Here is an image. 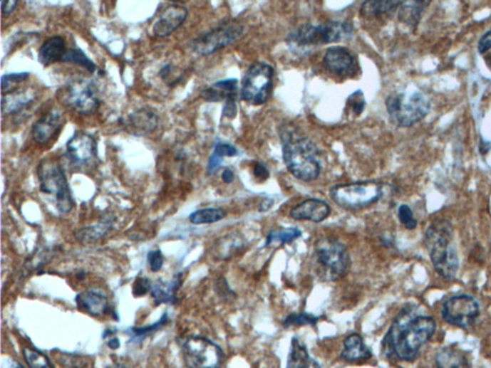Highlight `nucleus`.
I'll use <instances>...</instances> for the list:
<instances>
[{"label": "nucleus", "mask_w": 491, "mask_h": 368, "mask_svg": "<svg viewBox=\"0 0 491 368\" xmlns=\"http://www.w3.org/2000/svg\"><path fill=\"white\" fill-rule=\"evenodd\" d=\"M331 213L329 204L320 199H307L294 206L290 211L291 218L296 221L324 222Z\"/></svg>", "instance_id": "19"}, {"label": "nucleus", "mask_w": 491, "mask_h": 368, "mask_svg": "<svg viewBox=\"0 0 491 368\" xmlns=\"http://www.w3.org/2000/svg\"><path fill=\"white\" fill-rule=\"evenodd\" d=\"M386 107L393 125L408 128L428 115L431 103L425 94L418 90H399L386 99Z\"/></svg>", "instance_id": "6"}, {"label": "nucleus", "mask_w": 491, "mask_h": 368, "mask_svg": "<svg viewBox=\"0 0 491 368\" xmlns=\"http://www.w3.org/2000/svg\"><path fill=\"white\" fill-rule=\"evenodd\" d=\"M282 144L283 160L296 179L310 182L319 178L321 170L320 154L311 140L285 134Z\"/></svg>", "instance_id": "3"}, {"label": "nucleus", "mask_w": 491, "mask_h": 368, "mask_svg": "<svg viewBox=\"0 0 491 368\" xmlns=\"http://www.w3.org/2000/svg\"><path fill=\"white\" fill-rule=\"evenodd\" d=\"M182 353L187 368H220L224 362L222 348L205 337H187L182 345Z\"/></svg>", "instance_id": "10"}, {"label": "nucleus", "mask_w": 491, "mask_h": 368, "mask_svg": "<svg viewBox=\"0 0 491 368\" xmlns=\"http://www.w3.org/2000/svg\"><path fill=\"white\" fill-rule=\"evenodd\" d=\"M36 93L31 88H22L12 93L2 94L1 112L2 115H12L21 112L24 107L29 106L35 101Z\"/></svg>", "instance_id": "21"}, {"label": "nucleus", "mask_w": 491, "mask_h": 368, "mask_svg": "<svg viewBox=\"0 0 491 368\" xmlns=\"http://www.w3.org/2000/svg\"><path fill=\"white\" fill-rule=\"evenodd\" d=\"M226 216L227 212L223 209L210 207V209H198L191 213L190 222L193 225H210V224L223 220Z\"/></svg>", "instance_id": "31"}, {"label": "nucleus", "mask_w": 491, "mask_h": 368, "mask_svg": "<svg viewBox=\"0 0 491 368\" xmlns=\"http://www.w3.org/2000/svg\"><path fill=\"white\" fill-rule=\"evenodd\" d=\"M107 368H128L127 365H125L124 364H121V362H116V364H113L112 365H110L109 367Z\"/></svg>", "instance_id": "55"}, {"label": "nucleus", "mask_w": 491, "mask_h": 368, "mask_svg": "<svg viewBox=\"0 0 491 368\" xmlns=\"http://www.w3.org/2000/svg\"><path fill=\"white\" fill-rule=\"evenodd\" d=\"M312 261L316 275L326 282L340 280L351 268L348 248L333 238H321L315 243Z\"/></svg>", "instance_id": "4"}, {"label": "nucleus", "mask_w": 491, "mask_h": 368, "mask_svg": "<svg viewBox=\"0 0 491 368\" xmlns=\"http://www.w3.org/2000/svg\"><path fill=\"white\" fill-rule=\"evenodd\" d=\"M245 246L244 238L238 234H229L222 237L215 247V256L220 260H229L239 253Z\"/></svg>", "instance_id": "28"}, {"label": "nucleus", "mask_w": 491, "mask_h": 368, "mask_svg": "<svg viewBox=\"0 0 491 368\" xmlns=\"http://www.w3.org/2000/svg\"><path fill=\"white\" fill-rule=\"evenodd\" d=\"M18 0H2L1 1V11L4 15H10L16 10V6H18Z\"/></svg>", "instance_id": "49"}, {"label": "nucleus", "mask_w": 491, "mask_h": 368, "mask_svg": "<svg viewBox=\"0 0 491 368\" xmlns=\"http://www.w3.org/2000/svg\"><path fill=\"white\" fill-rule=\"evenodd\" d=\"M172 73H173V65H172L171 63H167L160 69L159 73L157 74H159L160 79L166 81V80L169 79V77L172 75Z\"/></svg>", "instance_id": "50"}, {"label": "nucleus", "mask_w": 491, "mask_h": 368, "mask_svg": "<svg viewBox=\"0 0 491 368\" xmlns=\"http://www.w3.org/2000/svg\"><path fill=\"white\" fill-rule=\"evenodd\" d=\"M383 195L382 184L368 181L337 184L330 189V197L343 209H365L376 203Z\"/></svg>", "instance_id": "8"}, {"label": "nucleus", "mask_w": 491, "mask_h": 368, "mask_svg": "<svg viewBox=\"0 0 491 368\" xmlns=\"http://www.w3.org/2000/svg\"><path fill=\"white\" fill-rule=\"evenodd\" d=\"M425 243L435 272L445 280H453L460 261L450 223L446 220L432 223L426 231Z\"/></svg>", "instance_id": "2"}, {"label": "nucleus", "mask_w": 491, "mask_h": 368, "mask_svg": "<svg viewBox=\"0 0 491 368\" xmlns=\"http://www.w3.org/2000/svg\"><path fill=\"white\" fill-rule=\"evenodd\" d=\"M324 68L339 77H352L357 73V58L343 46L329 47L324 56Z\"/></svg>", "instance_id": "16"}, {"label": "nucleus", "mask_w": 491, "mask_h": 368, "mask_svg": "<svg viewBox=\"0 0 491 368\" xmlns=\"http://www.w3.org/2000/svg\"><path fill=\"white\" fill-rule=\"evenodd\" d=\"M254 174L255 178L260 182L266 181V179L269 178V176H270L267 167L262 162L255 163Z\"/></svg>", "instance_id": "46"}, {"label": "nucleus", "mask_w": 491, "mask_h": 368, "mask_svg": "<svg viewBox=\"0 0 491 368\" xmlns=\"http://www.w3.org/2000/svg\"><path fill=\"white\" fill-rule=\"evenodd\" d=\"M286 368H321V367L309 355L304 343L295 337L291 342Z\"/></svg>", "instance_id": "26"}, {"label": "nucleus", "mask_w": 491, "mask_h": 368, "mask_svg": "<svg viewBox=\"0 0 491 368\" xmlns=\"http://www.w3.org/2000/svg\"><path fill=\"white\" fill-rule=\"evenodd\" d=\"M373 357L370 348L366 347L364 340L358 333L348 335L343 340V349L341 353V358L346 362L360 361L368 359Z\"/></svg>", "instance_id": "24"}, {"label": "nucleus", "mask_w": 491, "mask_h": 368, "mask_svg": "<svg viewBox=\"0 0 491 368\" xmlns=\"http://www.w3.org/2000/svg\"><path fill=\"white\" fill-rule=\"evenodd\" d=\"M234 96H230L226 100V105H224L223 115H226L227 117L234 118L235 117V115H237V102H235Z\"/></svg>", "instance_id": "45"}, {"label": "nucleus", "mask_w": 491, "mask_h": 368, "mask_svg": "<svg viewBox=\"0 0 491 368\" xmlns=\"http://www.w3.org/2000/svg\"><path fill=\"white\" fill-rule=\"evenodd\" d=\"M125 131L135 137H143L156 131L160 123V116L149 107H140L126 117L119 119Z\"/></svg>", "instance_id": "17"}, {"label": "nucleus", "mask_w": 491, "mask_h": 368, "mask_svg": "<svg viewBox=\"0 0 491 368\" xmlns=\"http://www.w3.org/2000/svg\"><path fill=\"white\" fill-rule=\"evenodd\" d=\"M108 347H109L110 349H118V348L120 347V342H119L118 337H110V339L108 340Z\"/></svg>", "instance_id": "53"}, {"label": "nucleus", "mask_w": 491, "mask_h": 368, "mask_svg": "<svg viewBox=\"0 0 491 368\" xmlns=\"http://www.w3.org/2000/svg\"><path fill=\"white\" fill-rule=\"evenodd\" d=\"M242 32L243 26L238 22H227L197 36L190 41V46L200 56H210L234 43Z\"/></svg>", "instance_id": "11"}, {"label": "nucleus", "mask_w": 491, "mask_h": 368, "mask_svg": "<svg viewBox=\"0 0 491 368\" xmlns=\"http://www.w3.org/2000/svg\"><path fill=\"white\" fill-rule=\"evenodd\" d=\"M66 119L59 110H49L38 118L32 127V137L38 144L44 145L53 140L62 131Z\"/></svg>", "instance_id": "18"}, {"label": "nucleus", "mask_w": 491, "mask_h": 368, "mask_svg": "<svg viewBox=\"0 0 491 368\" xmlns=\"http://www.w3.org/2000/svg\"><path fill=\"white\" fill-rule=\"evenodd\" d=\"M222 179H223L224 184H232L234 181V172L229 168L224 169L223 173H222Z\"/></svg>", "instance_id": "51"}, {"label": "nucleus", "mask_w": 491, "mask_h": 368, "mask_svg": "<svg viewBox=\"0 0 491 368\" xmlns=\"http://www.w3.org/2000/svg\"><path fill=\"white\" fill-rule=\"evenodd\" d=\"M222 162H223V159H221V157L212 153V156L210 157L209 163H207V173H209L210 175L215 174L216 172L218 171V169L221 167Z\"/></svg>", "instance_id": "47"}, {"label": "nucleus", "mask_w": 491, "mask_h": 368, "mask_svg": "<svg viewBox=\"0 0 491 368\" xmlns=\"http://www.w3.org/2000/svg\"><path fill=\"white\" fill-rule=\"evenodd\" d=\"M366 99L362 90H356L348 99V107L354 115H360L364 112Z\"/></svg>", "instance_id": "38"}, {"label": "nucleus", "mask_w": 491, "mask_h": 368, "mask_svg": "<svg viewBox=\"0 0 491 368\" xmlns=\"http://www.w3.org/2000/svg\"><path fill=\"white\" fill-rule=\"evenodd\" d=\"M353 26L351 22L330 21L324 23L304 24L287 36L286 41L296 49L324 46L351 40Z\"/></svg>", "instance_id": "5"}, {"label": "nucleus", "mask_w": 491, "mask_h": 368, "mask_svg": "<svg viewBox=\"0 0 491 368\" xmlns=\"http://www.w3.org/2000/svg\"><path fill=\"white\" fill-rule=\"evenodd\" d=\"M29 72H19V73L5 74L1 77L2 94L12 93L15 90V85L26 81L29 78Z\"/></svg>", "instance_id": "36"}, {"label": "nucleus", "mask_w": 491, "mask_h": 368, "mask_svg": "<svg viewBox=\"0 0 491 368\" xmlns=\"http://www.w3.org/2000/svg\"><path fill=\"white\" fill-rule=\"evenodd\" d=\"M182 282V276L177 275L171 282L159 281L153 285L152 297L156 301V305L173 303L176 300V293Z\"/></svg>", "instance_id": "27"}, {"label": "nucleus", "mask_w": 491, "mask_h": 368, "mask_svg": "<svg viewBox=\"0 0 491 368\" xmlns=\"http://www.w3.org/2000/svg\"><path fill=\"white\" fill-rule=\"evenodd\" d=\"M213 154L221 157V159H224V157H237L238 150L237 147L232 145V144L219 142L216 144Z\"/></svg>", "instance_id": "40"}, {"label": "nucleus", "mask_w": 491, "mask_h": 368, "mask_svg": "<svg viewBox=\"0 0 491 368\" xmlns=\"http://www.w3.org/2000/svg\"><path fill=\"white\" fill-rule=\"evenodd\" d=\"M438 368H470L467 354L457 347H446L435 355Z\"/></svg>", "instance_id": "25"}, {"label": "nucleus", "mask_w": 491, "mask_h": 368, "mask_svg": "<svg viewBox=\"0 0 491 368\" xmlns=\"http://www.w3.org/2000/svg\"><path fill=\"white\" fill-rule=\"evenodd\" d=\"M62 359H57L61 364L66 367H77L81 368L86 365V362L82 357L76 355H71V354H59Z\"/></svg>", "instance_id": "43"}, {"label": "nucleus", "mask_w": 491, "mask_h": 368, "mask_svg": "<svg viewBox=\"0 0 491 368\" xmlns=\"http://www.w3.org/2000/svg\"><path fill=\"white\" fill-rule=\"evenodd\" d=\"M430 2L427 1H408L403 2L399 7L398 19L409 26H418L420 21L423 11L428 6Z\"/></svg>", "instance_id": "29"}, {"label": "nucleus", "mask_w": 491, "mask_h": 368, "mask_svg": "<svg viewBox=\"0 0 491 368\" xmlns=\"http://www.w3.org/2000/svg\"><path fill=\"white\" fill-rule=\"evenodd\" d=\"M115 218L106 215L93 226H85L75 232V238L83 245H91L106 236L115 225Z\"/></svg>", "instance_id": "22"}, {"label": "nucleus", "mask_w": 491, "mask_h": 368, "mask_svg": "<svg viewBox=\"0 0 491 368\" xmlns=\"http://www.w3.org/2000/svg\"><path fill=\"white\" fill-rule=\"evenodd\" d=\"M152 287L151 281L148 278H138L135 279L134 286H133V293L135 298L143 297L152 290Z\"/></svg>", "instance_id": "42"}, {"label": "nucleus", "mask_w": 491, "mask_h": 368, "mask_svg": "<svg viewBox=\"0 0 491 368\" xmlns=\"http://www.w3.org/2000/svg\"><path fill=\"white\" fill-rule=\"evenodd\" d=\"M273 66L264 62L252 63L242 80L241 98L254 106L264 104L273 90Z\"/></svg>", "instance_id": "9"}, {"label": "nucleus", "mask_w": 491, "mask_h": 368, "mask_svg": "<svg viewBox=\"0 0 491 368\" xmlns=\"http://www.w3.org/2000/svg\"><path fill=\"white\" fill-rule=\"evenodd\" d=\"M398 219L405 228L413 231L417 228L418 221L413 217V210L407 204H402L398 209Z\"/></svg>", "instance_id": "39"}, {"label": "nucleus", "mask_w": 491, "mask_h": 368, "mask_svg": "<svg viewBox=\"0 0 491 368\" xmlns=\"http://www.w3.org/2000/svg\"><path fill=\"white\" fill-rule=\"evenodd\" d=\"M301 235L302 232L296 228L274 229L266 237L265 246L273 247L274 245H286L298 239Z\"/></svg>", "instance_id": "32"}, {"label": "nucleus", "mask_w": 491, "mask_h": 368, "mask_svg": "<svg viewBox=\"0 0 491 368\" xmlns=\"http://www.w3.org/2000/svg\"><path fill=\"white\" fill-rule=\"evenodd\" d=\"M147 259H148L150 268H151L153 273H157L162 270L163 263H165L162 251L155 250L150 251L148 256H147Z\"/></svg>", "instance_id": "41"}, {"label": "nucleus", "mask_w": 491, "mask_h": 368, "mask_svg": "<svg viewBox=\"0 0 491 368\" xmlns=\"http://www.w3.org/2000/svg\"><path fill=\"white\" fill-rule=\"evenodd\" d=\"M66 51L65 38L61 36H52L41 44L38 52V62L46 68L62 61Z\"/></svg>", "instance_id": "23"}, {"label": "nucleus", "mask_w": 491, "mask_h": 368, "mask_svg": "<svg viewBox=\"0 0 491 368\" xmlns=\"http://www.w3.org/2000/svg\"><path fill=\"white\" fill-rule=\"evenodd\" d=\"M9 368H24V367H22V365L21 364H19V362L14 361V362H11V364H9Z\"/></svg>", "instance_id": "56"}, {"label": "nucleus", "mask_w": 491, "mask_h": 368, "mask_svg": "<svg viewBox=\"0 0 491 368\" xmlns=\"http://www.w3.org/2000/svg\"><path fill=\"white\" fill-rule=\"evenodd\" d=\"M273 206H274V201L273 200H271V199H265V200H263L262 201V204H260L259 211H262V212L268 211V210L270 209L271 207Z\"/></svg>", "instance_id": "52"}, {"label": "nucleus", "mask_w": 491, "mask_h": 368, "mask_svg": "<svg viewBox=\"0 0 491 368\" xmlns=\"http://www.w3.org/2000/svg\"><path fill=\"white\" fill-rule=\"evenodd\" d=\"M437 323L429 315L404 309L393 320L383 340V349L390 358L413 361L421 348L434 336Z\"/></svg>", "instance_id": "1"}, {"label": "nucleus", "mask_w": 491, "mask_h": 368, "mask_svg": "<svg viewBox=\"0 0 491 368\" xmlns=\"http://www.w3.org/2000/svg\"><path fill=\"white\" fill-rule=\"evenodd\" d=\"M65 156L75 168L91 167L98 160V144L88 132H75L66 143Z\"/></svg>", "instance_id": "14"}, {"label": "nucleus", "mask_w": 491, "mask_h": 368, "mask_svg": "<svg viewBox=\"0 0 491 368\" xmlns=\"http://www.w3.org/2000/svg\"><path fill=\"white\" fill-rule=\"evenodd\" d=\"M62 62L75 63V65L82 66L91 74H93L97 69L95 63L86 55L85 52L82 49L75 48V47L66 49Z\"/></svg>", "instance_id": "34"}, {"label": "nucleus", "mask_w": 491, "mask_h": 368, "mask_svg": "<svg viewBox=\"0 0 491 368\" xmlns=\"http://www.w3.org/2000/svg\"><path fill=\"white\" fill-rule=\"evenodd\" d=\"M62 99L66 106L79 113H91L98 109L100 99L95 85L91 80L77 79L66 85Z\"/></svg>", "instance_id": "12"}, {"label": "nucleus", "mask_w": 491, "mask_h": 368, "mask_svg": "<svg viewBox=\"0 0 491 368\" xmlns=\"http://www.w3.org/2000/svg\"><path fill=\"white\" fill-rule=\"evenodd\" d=\"M480 315L478 301L468 295H454L443 303L442 317L449 325L470 328Z\"/></svg>", "instance_id": "13"}, {"label": "nucleus", "mask_w": 491, "mask_h": 368, "mask_svg": "<svg viewBox=\"0 0 491 368\" xmlns=\"http://www.w3.org/2000/svg\"><path fill=\"white\" fill-rule=\"evenodd\" d=\"M318 320V317L308 312H294L283 320L282 325L285 328L291 326L315 325Z\"/></svg>", "instance_id": "35"}, {"label": "nucleus", "mask_w": 491, "mask_h": 368, "mask_svg": "<svg viewBox=\"0 0 491 368\" xmlns=\"http://www.w3.org/2000/svg\"><path fill=\"white\" fill-rule=\"evenodd\" d=\"M75 301L79 310L94 317L112 312L109 298L100 290L88 289L79 293Z\"/></svg>", "instance_id": "20"}, {"label": "nucleus", "mask_w": 491, "mask_h": 368, "mask_svg": "<svg viewBox=\"0 0 491 368\" xmlns=\"http://www.w3.org/2000/svg\"><path fill=\"white\" fill-rule=\"evenodd\" d=\"M491 149V143L487 142V141L481 140V143H480V152L482 154H485Z\"/></svg>", "instance_id": "54"}, {"label": "nucleus", "mask_w": 491, "mask_h": 368, "mask_svg": "<svg viewBox=\"0 0 491 368\" xmlns=\"http://www.w3.org/2000/svg\"><path fill=\"white\" fill-rule=\"evenodd\" d=\"M40 190L53 200L58 211L68 214L74 207L73 197L66 172L57 160L44 159L37 168Z\"/></svg>", "instance_id": "7"}, {"label": "nucleus", "mask_w": 491, "mask_h": 368, "mask_svg": "<svg viewBox=\"0 0 491 368\" xmlns=\"http://www.w3.org/2000/svg\"><path fill=\"white\" fill-rule=\"evenodd\" d=\"M22 356L29 368H54L48 357L34 347L25 345L22 348Z\"/></svg>", "instance_id": "33"}, {"label": "nucleus", "mask_w": 491, "mask_h": 368, "mask_svg": "<svg viewBox=\"0 0 491 368\" xmlns=\"http://www.w3.org/2000/svg\"><path fill=\"white\" fill-rule=\"evenodd\" d=\"M213 85L227 93L235 94L238 88V81L237 79L222 80V81L215 83Z\"/></svg>", "instance_id": "44"}, {"label": "nucleus", "mask_w": 491, "mask_h": 368, "mask_svg": "<svg viewBox=\"0 0 491 368\" xmlns=\"http://www.w3.org/2000/svg\"><path fill=\"white\" fill-rule=\"evenodd\" d=\"M169 322L168 315L165 312V315L160 317L159 322L153 323L149 326H144V327H134L132 328V333L135 337H144L149 336V335L154 334L155 332L160 331V329L165 327Z\"/></svg>", "instance_id": "37"}, {"label": "nucleus", "mask_w": 491, "mask_h": 368, "mask_svg": "<svg viewBox=\"0 0 491 368\" xmlns=\"http://www.w3.org/2000/svg\"><path fill=\"white\" fill-rule=\"evenodd\" d=\"M188 16L187 8L179 4H170L163 7L152 24L153 34L159 38L168 37L179 29Z\"/></svg>", "instance_id": "15"}, {"label": "nucleus", "mask_w": 491, "mask_h": 368, "mask_svg": "<svg viewBox=\"0 0 491 368\" xmlns=\"http://www.w3.org/2000/svg\"><path fill=\"white\" fill-rule=\"evenodd\" d=\"M402 4V1H366L361 6L360 13L365 18H376L395 12Z\"/></svg>", "instance_id": "30"}, {"label": "nucleus", "mask_w": 491, "mask_h": 368, "mask_svg": "<svg viewBox=\"0 0 491 368\" xmlns=\"http://www.w3.org/2000/svg\"><path fill=\"white\" fill-rule=\"evenodd\" d=\"M490 49H491V30L482 36L478 43V51L480 53H487Z\"/></svg>", "instance_id": "48"}]
</instances>
